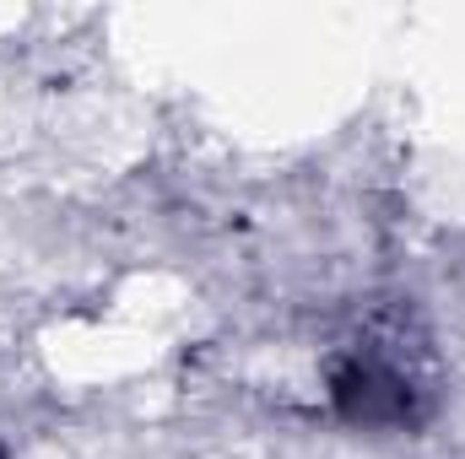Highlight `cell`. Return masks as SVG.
I'll return each mask as SVG.
<instances>
[{
    "label": "cell",
    "instance_id": "1",
    "mask_svg": "<svg viewBox=\"0 0 465 459\" xmlns=\"http://www.w3.org/2000/svg\"><path fill=\"white\" fill-rule=\"evenodd\" d=\"M336 400L357 422H411V373L379 356H347L336 367Z\"/></svg>",
    "mask_w": 465,
    "mask_h": 459
}]
</instances>
